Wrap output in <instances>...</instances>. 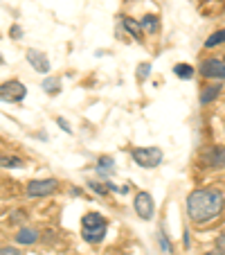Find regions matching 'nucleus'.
<instances>
[{
	"label": "nucleus",
	"mask_w": 225,
	"mask_h": 255,
	"mask_svg": "<svg viewBox=\"0 0 225 255\" xmlns=\"http://www.w3.org/2000/svg\"><path fill=\"white\" fill-rule=\"evenodd\" d=\"M216 244H219V249H221V251H223V253H225V233H223V235L219 237V242H216Z\"/></svg>",
	"instance_id": "nucleus-22"
},
{
	"label": "nucleus",
	"mask_w": 225,
	"mask_h": 255,
	"mask_svg": "<svg viewBox=\"0 0 225 255\" xmlns=\"http://www.w3.org/2000/svg\"><path fill=\"white\" fill-rule=\"evenodd\" d=\"M160 246H162V249L167 251V253H171V244H169V240L162 235V233H160Z\"/></svg>",
	"instance_id": "nucleus-20"
},
{
	"label": "nucleus",
	"mask_w": 225,
	"mask_h": 255,
	"mask_svg": "<svg viewBox=\"0 0 225 255\" xmlns=\"http://www.w3.org/2000/svg\"><path fill=\"white\" fill-rule=\"evenodd\" d=\"M149 70H151V66H149V63H142V66L138 68V79H147L149 77Z\"/></svg>",
	"instance_id": "nucleus-18"
},
{
	"label": "nucleus",
	"mask_w": 225,
	"mask_h": 255,
	"mask_svg": "<svg viewBox=\"0 0 225 255\" xmlns=\"http://www.w3.org/2000/svg\"><path fill=\"white\" fill-rule=\"evenodd\" d=\"M59 188L57 178H43V181H32L27 183V194L29 197H48Z\"/></svg>",
	"instance_id": "nucleus-5"
},
{
	"label": "nucleus",
	"mask_w": 225,
	"mask_h": 255,
	"mask_svg": "<svg viewBox=\"0 0 225 255\" xmlns=\"http://www.w3.org/2000/svg\"><path fill=\"white\" fill-rule=\"evenodd\" d=\"M205 255H225L223 251H212V253H205Z\"/></svg>",
	"instance_id": "nucleus-24"
},
{
	"label": "nucleus",
	"mask_w": 225,
	"mask_h": 255,
	"mask_svg": "<svg viewBox=\"0 0 225 255\" xmlns=\"http://www.w3.org/2000/svg\"><path fill=\"white\" fill-rule=\"evenodd\" d=\"M173 72H176L180 79H192L194 75V68L192 66H187V63H178L176 68H173Z\"/></svg>",
	"instance_id": "nucleus-13"
},
{
	"label": "nucleus",
	"mask_w": 225,
	"mask_h": 255,
	"mask_svg": "<svg viewBox=\"0 0 225 255\" xmlns=\"http://www.w3.org/2000/svg\"><path fill=\"white\" fill-rule=\"evenodd\" d=\"M153 199H151V194L149 192H140L138 197H135V212H138L142 219H151L153 217Z\"/></svg>",
	"instance_id": "nucleus-6"
},
{
	"label": "nucleus",
	"mask_w": 225,
	"mask_h": 255,
	"mask_svg": "<svg viewBox=\"0 0 225 255\" xmlns=\"http://www.w3.org/2000/svg\"><path fill=\"white\" fill-rule=\"evenodd\" d=\"M140 27H142L144 32L153 34V32H158V29H160V18L155 14H147L142 20H140Z\"/></svg>",
	"instance_id": "nucleus-10"
},
{
	"label": "nucleus",
	"mask_w": 225,
	"mask_h": 255,
	"mask_svg": "<svg viewBox=\"0 0 225 255\" xmlns=\"http://www.w3.org/2000/svg\"><path fill=\"white\" fill-rule=\"evenodd\" d=\"M122 25H124L126 32L133 34V39H135V41H144V29L140 27V25L135 23L133 18H122Z\"/></svg>",
	"instance_id": "nucleus-11"
},
{
	"label": "nucleus",
	"mask_w": 225,
	"mask_h": 255,
	"mask_svg": "<svg viewBox=\"0 0 225 255\" xmlns=\"http://www.w3.org/2000/svg\"><path fill=\"white\" fill-rule=\"evenodd\" d=\"M0 255H20V251L14 249V246H2V249H0Z\"/></svg>",
	"instance_id": "nucleus-19"
},
{
	"label": "nucleus",
	"mask_w": 225,
	"mask_h": 255,
	"mask_svg": "<svg viewBox=\"0 0 225 255\" xmlns=\"http://www.w3.org/2000/svg\"><path fill=\"white\" fill-rule=\"evenodd\" d=\"M212 167H225V147H216L212 154Z\"/></svg>",
	"instance_id": "nucleus-12"
},
{
	"label": "nucleus",
	"mask_w": 225,
	"mask_h": 255,
	"mask_svg": "<svg viewBox=\"0 0 225 255\" xmlns=\"http://www.w3.org/2000/svg\"><path fill=\"white\" fill-rule=\"evenodd\" d=\"M43 88L50 93V95H59V91H61V84H59V79H45Z\"/></svg>",
	"instance_id": "nucleus-16"
},
{
	"label": "nucleus",
	"mask_w": 225,
	"mask_h": 255,
	"mask_svg": "<svg viewBox=\"0 0 225 255\" xmlns=\"http://www.w3.org/2000/svg\"><path fill=\"white\" fill-rule=\"evenodd\" d=\"M0 63H5V61H2V57H0Z\"/></svg>",
	"instance_id": "nucleus-25"
},
{
	"label": "nucleus",
	"mask_w": 225,
	"mask_h": 255,
	"mask_svg": "<svg viewBox=\"0 0 225 255\" xmlns=\"http://www.w3.org/2000/svg\"><path fill=\"white\" fill-rule=\"evenodd\" d=\"M225 43V29H221V32H214L210 36V39L205 41V48H214V45H221Z\"/></svg>",
	"instance_id": "nucleus-14"
},
{
	"label": "nucleus",
	"mask_w": 225,
	"mask_h": 255,
	"mask_svg": "<svg viewBox=\"0 0 225 255\" xmlns=\"http://www.w3.org/2000/svg\"><path fill=\"white\" fill-rule=\"evenodd\" d=\"M133 160L140 165V167H158L162 163V149L160 147H138L133 149Z\"/></svg>",
	"instance_id": "nucleus-3"
},
{
	"label": "nucleus",
	"mask_w": 225,
	"mask_h": 255,
	"mask_svg": "<svg viewBox=\"0 0 225 255\" xmlns=\"http://www.w3.org/2000/svg\"><path fill=\"white\" fill-rule=\"evenodd\" d=\"M219 91H221V88H219V84H216V86L205 88V91H203V95H201V102H203V104H207V102H212L216 95H219Z\"/></svg>",
	"instance_id": "nucleus-15"
},
{
	"label": "nucleus",
	"mask_w": 225,
	"mask_h": 255,
	"mask_svg": "<svg viewBox=\"0 0 225 255\" xmlns=\"http://www.w3.org/2000/svg\"><path fill=\"white\" fill-rule=\"evenodd\" d=\"M201 72L210 79H225V61L207 59V61L201 66Z\"/></svg>",
	"instance_id": "nucleus-7"
},
{
	"label": "nucleus",
	"mask_w": 225,
	"mask_h": 255,
	"mask_svg": "<svg viewBox=\"0 0 225 255\" xmlns=\"http://www.w3.org/2000/svg\"><path fill=\"white\" fill-rule=\"evenodd\" d=\"M223 194L219 190H194L187 197V215L194 224H207L223 212Z\"/></svg>",
	"instance_id": "nucleus-1"
},
{
	"label": "nucleus",
	"mask_w": 225,
	"mask_h": 255,
	"mask_svg": "<svg viewBox=\"0 0 225 255\" xmlns=\"http://www.w3.org/2000/svg\"><path fill=\"white\" fill-rule=\"evenodd\" d=\"M57 122H59V127H61V129H63V131H66V133H70V131H72V129H70V125H68V122H66V120H63V118H59V120H57Z\"/></svg>",
	"instance_id": "nucleus-21"
},
{
	"label": "nucleus",
	"mask_w": 225,
	"mask_h": 255,
	"mask_svg": "<svg viewBox=\"0 0 225 255\" xmlns=\"http://www.w3.org/2000/svg\"><path fill=\"white\" fill-rule=\"evenodd\" d=\"M0 165H5V167H20V158H14V156H0Z\"/></svg>",
	"instance_id": "nucleus-17"
},
{
	"label": "nucleus",
	"mask_w": 225,
	"mask_h": 255,
	"mask_svg": "<svg viewBox=\"0 0 225 255\" xmlns=\"http://www.w3.org/2000/svg\"><path fill=\"white\" fill-rule=\"evenodd\" d=\"M81 235L86 242H101L106 235V219L97 212H88L81 219Z\"/></svg>",
	"instance_id": "nucleus-2"
},
{
	"label": "nucleus",
	"mask_w": 225,
	"mask_h": 255,
	"mask_svg": "<svg viewBox=\"0 0 225 255\" xmlns=\"http://www.w3.org/2000/svg\"><path fill=\"white\" fill-rule=\"evenodd\" d=\"M25 95H27L25 84L16 82V79L0 84V100H2V102H11V104H16V102H23Z\"/></svg>",
	"instance_id": "nucleus-4"
},
{
	"label": "nucleus",
	"mask_w": 225,
	"mask_h": 255,
	"mask_svg": "<svg viewBox=\"0 0 225 255\" xmlns=\"http://www.w3.org/2000/svg\"><path fill=\"white\" fill-rule=\"evenodd\" d=\"M20 34H23V32H20V27H16V25H14V27H11V36H20Z\"/></svg>",
	"instance_id": "nucleus-23"
},
{
	"label": "nucleus",
	"mask_w": 225,
	"mask_h": 255,
	"mask_svg": "<svg viewBox=\"0 0 225 255\" xmlns=\"http://www.w3.org/2000/svg\"><path fill=\"white\" fill-rule=\"evenodd\" d=\"M27 61L32 63V68H36V70L43 72V75H48V72H50V61H48V57H45L43 52H39V50L29 48V50H27Z\"/></svg>",
	"instance_id": "nucleus-8"
},
{
	"label": "nucleus",
	"mask_w": 225,
	"mask_h": 255,
	"mask_svg": "<svg viewBox=\"0 0 225 255\" xmlns=\"http://www.w3.org/2000/svg\"><path fill=\"white\" fill-rule=\"evenodd\" d=\"M39 240V233L34 231V228H20L18 233H16V242H18V244H34V242Z\"/></svg>",
	"instance_id": "nucleus-9"
}]
</instances>
